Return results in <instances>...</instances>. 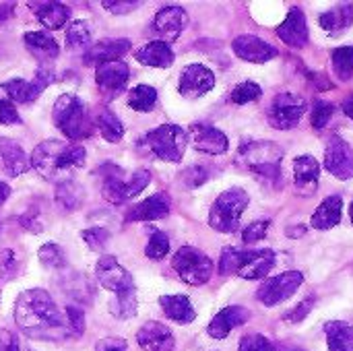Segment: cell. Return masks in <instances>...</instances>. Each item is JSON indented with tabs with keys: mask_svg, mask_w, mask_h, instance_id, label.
<instances>
[{
	"mask_svg": "<svg viewBox=\"0 0 353 351\" xmlns=\"http://www.w3.org/2000/svg\"><path fill=\"white\" fill-rule=\"evenodd\" d=\"M329 351H353V327L347 323L331 321L325 325Z\"/></svg>",
	"mask_w": 353,
	"mask_h": 351,
	"instance_id": "33",
	"label": "cell"
},
{
	"mask_svg": "<svg viewBox=\"0 0 353 351\" xmlns=\"http://www.w3.org/2000/svg\"><path fill=\"white\" fill-rule=\"evenodd\" d=\"M52 83V74L46 70V68H39L37 74L31 79V81H25V79H12V81H6L2 83V91L17 103H31L35 101L41 91Z\"/></svg>",
	"mask_w": 353,
	"mask_h": 351,
	"instance_id": "12",
	"label": "cell"
},
{
	"mask_svg": "<svg viewBox=\"0 0 353 351\" xmlns=\"http://www.w3.org/2000/svg\"><path fill=\"white\" fill-rule=\"evenodd\" d=\"M269 228H271V221H267V219H265V221H254V223L246 225V230L242 232V240H244L246 244L261 242V240H265Z\"/></svg>",
	"mask_w": 353,
	"mask_h": 351,
	"instance_id": "47",
	"label": "cell"
},
{
	"mask_svg": "<svg viewBox=\"0 0 353 351\" xmlns=\"http://www.w3.org/2000/svg\"><path fill=\"white\" fill-rule=\"evenodd\" d=\"M296 351H300V350H296Z\"/></svg>",
	"mask_w": 353,
	"mask_h": 351,
	"instance_id": "59",
	"label": "cell"
},
{
	"mask_svg": "<svg viewBox=\"0 0 353 351\" xmlns=\"http://www.w3.org/2000/svg\"><path fill=\"white\" fill-rule=\"evenodd\" d=\"M170 252V238L163 232H153L149 238V244L145 246V254L151 261H161Z\"/></svg>",
	"mask_w": 353,
	"mask_h": 351,
	"instance_id": "41",
	"label": "cell"
},
{
	"mask_svg": "<svg viewBox=\"0 0 353 351\" xmlns=\"http://www.w3.org/2000/svg\"><path fill=\"white\" fill-rule=\"evenodd\" d=\"M240 257H242V250L232 248V246L223 248L221 259H219V273L221 275H236L238 267H240Z\"/></svg>",
	"mask_w": 353,
	"mask_h": 351,
	"instance_id": "43",
	"label": "cell"
},
{
	"mask_svg": "<svg viewBox=\"0 0 353 351\" xmlns=\"http://www.w3.org/2000/svg\"><path fill=\"white\" fill-rule=\"evenodd\" d=\"M190 132H192V143L199 151L203 153H209V155H221L230 149V141L228 137L215 128V126H209V124H192L190 126Z\"/></svg>",
	"mask_w": 353,
	"mask_h": 351,
	"instance_id": "20",
	"label": "cell"
},
{
	"mask_svg": "<svg viewBox=\"0 0 353 351\" xmlns=\"http://www.w3.org/2000/svg\"><path fill=\"white\" fill-rule=\"evenodd\" d=\"M232 46H234L236 56H240L246 62L263 64V62H269L277 56V50L256 35H240L234 39Z\"/></svg>",
	"mask_w": 353,
	"mask_h": 351,
	"instance_id": "18",
	"label": "cell"
},
{
	"mask_svg": "<svg viewBox=\"0 0 353 351\" xmlns=\"http://www.w3.org/2000/svg\"><path fill=\"white\" fill-rule=\"evenodd\" d=\"M137 341L145 351H172L176 345L172 331L157 321L145 323L137 333Z\"/></svg>",
	"mask_w": 353,
	"mask_h": 351,
	"instance_id": "19",
	"label": "cell"
},
{
	"mask_svg": "<svg viewBox=\"0 0 353 351\" xmlns=\"http://www.w3.org/2000/svg\"><path fill=\"white\" fill-rule=\"evenodd\" d=\"M31 6L35 10L37 21L43 27H48V29H60V27H64L66 21H68V14H70V10L64 4H60V2H35Z\"/></svg>",
	"mask_w": 353,
	"mask_h": 351,
	"instance_id": "29",
	"label": "cell"
},
{
	"mask_svg": "<svg viewBox=\"0 0 353 351\" xmlns=\"http://www.w3.org/2000/svg\"><path fill=\"white\" fill-rule=\"evenodd\" d=\"M172 207V199L168 192H155L153 197L145 199L143 203H139L130 213H128V221H155V219H163L170 213Z\"/></svg>",
	"mask_w": 353,
	"mask_h": 351,
	"instance_id": "23",
	"label": "cell"
},
{
	"mask_svg": "<svg viewBox=\"0 0 353 351\" xmlns=\"http://www.w3.org/2000/svg\"><path fill=\"white\" fill-rule=\"evenodd\" d=\"M110 174L103 176V186H101V192H103V199L112 205H120L124 201H128V180L122 178V170L120 168H114L110 166Z\"/></svg>",
	"mask_w": 353,
	"mask_h": 351,
	"instance_id": "31",
	"label": "cell"
},
{
	"mask_svg": "<svg viewBox=\"0 0 353 351\" xmlns=\"http://www.w3.org/2000/svg\"><path fill=\"white\" fill-rule=\"evenodd\" d=\"M277 35H279V39H283L292 48H304L308 43V39H310V29H308L306 14L298 6H294L288 12L285 21L277 27Z\"/></svg>",
	"mask_w": 353,
	"mask_h": 351,
	"instance_id": "17",
	"label": "cell"
},
{
	"mask_svg": "<svg viewBox=\"0 0 353 351\" xmlns=\"http://www.w3.org/2000/svg\"><path fill=\"white\" fill-rule=\"evenodd\" d=\"M350 217H352V223H353V203H352V207H350Z\"/></svg>",
	"mask_w": 353,
	"mask_h": 351,
	"instance_id": "58",
	"label": "cell"
},
{
	"mask_svg": "<svg viewBox=\"0 0 353 351\" xmlns=\"http://www.w3.org/2000/svg\"><path fill=\"white\" fill-rule=\"evenodd\" d=\"M130 50V41L128 39H103L97 41L89 48V52L83 56L85 64H101V62H112V60H120L126 52Z\"/></svg>",
	"mask_w": 353,
	"mask_h": 351,
	"instance_id": "24",
	"label": "cell"
},
{
	"mask_svg": "<svg viewBox=\"0 0 353 351\" xmlns=\"http://www.w3.org/2000/svg\"><path fill=\"white\" fill-rule=\"evenodd\" d=\"M335 114V106L329 103V101H316L314 103V110H312V116H310V122L314 128H325L329 124V120L333 118Z\"/></svg>",
	"mask_w": 353,
	"mask_h": 351,
	"instance_id": "44",
	"label": "cell"
},
{
	"mask_svg": "<svg viewBox=\"0 0 353 351\" xmlns=\"http://www.w3.org/2000/svg\"><path fill=\"white\" fill-rule=\"evenodd\" d=\"M248 203H250V199H248L246 190H242V188H230V190L221 192L209 211V225L221 234L236 232Z\"/></svg>",
	"mask_w": 353,
	"mask_h": 351,
	"instance_id": "5",
	"label": "cell"
},
{
	"mask_svg": "<svg viewBox=\"0 0 353 351\" xmlns=\"http://www.w3.org/2000/svg\"><path fill=\"white\" fill-rule=\"evenodd\" d=\"M275 267V252L269 248H261V250H242L240 257V267L238 273L244 279H261L265 275L271 273V269Z\"/></svg>",
	"mask_w": 353,
	"mask_h": 351,
	"instance_id": "16",
	"label": "cell"
},
{
	"mask_svg": "<svg viewBox=\"0 0 353 351\" xmlns=\"http://www.w3.org/2000/svg\"><path fill=\"white\" fill-rule=\"evenodd\" d=\"M110 312L116 319H132L137 314V292L124 294V296H116V300L110 304Z\"/></svg>",
	"mask_w": 353,
	"mask_h": 351,
	"instance_id": "39",
	"label": "cell"
},
{
	"mask_svg": "<svg viewBox=\"0 0 353 351\" xmlns=\"http://www.w3.org/2000/svg\"><path fill=\"white\" fill-rule=\"evenodd\" d=\"M341 209H343V199L339 194L327 197L319 205V209L314 211L310 223L316 230H331V228L339 225V221H341Z\"/></svg>",
	"mask_w": 353,
	"mask_h": 351,
	"instance_id": "28",
	"label": "cell"
},
{
	"mask_svg": "<svg viewBox=\"0 0 353 351\" xmlns=\"http://www.w3.org/2000/svg\"><path fill=\"white\" fill-rule=\"evenodd\" d=\"M302 283H304V275L300 271H288V273L267 279L261 285L256 296L265 306H275V304H281L288 298H292Z\"/></svg>",
	"mask_w": 353,
	"mask_h": 351,
	"instance_id": "9",
	"label": "cell"
},
{
	"mask_svg": "<svg viewBox=\"0 0 353 351\" xmlns=\"http://www.w3.org/2000/svg\"><path fill=\"white\" fill-rule=\"evenodd\" d=\"M52 120L58 130L72 143L91 137L93 132V120L87 112V106L74 93H64L56 99Z\"/></svg>",
	"mask_w": 353,
	"mask_h": 351,
	"instance_id": "3",
	"label": "cell"
},
{
	"mask_svg": "<svg viewBox=\"0 0 353 351\" xmlns=\"http://www.w3.org/2000/svg\"><path fill=\"white\" fill-rule=\"evenodd\" d=\"M95 351H128V345L120 337H105L95 345Z\"/></svg>",
	"mask_w": 353,
	"mask_h": 351,
	"instance_id": "52",
	"label": "cell"
},
{
	"mask_svg": "<svg viewBox=\"0 0 353 351\" xmlns=\"http://www.w3.org/2000/svg\"><path fill=\"white\" fill-rule=\"evenodd\" d=\"M306 114V101L296 95V93H279L271 108H269V124L277 130H288V128H294L298 126V122L302 120V116Z\"/></svg>",
	"mask_w": 353,
	"mask_h": 351,
	"instance_id": "8",
	"label": "cell"
},
{
	"mask_svg": "<svg viewBox=\"0 0 353 351\" xmlns=\"http://www.w3.org/2000/svg\"><path fill=\"white\" fill-rule=\"evenodd\" d=\"M145 143L155 157L170 163H178L184 157L188 137L178 124H161L145 134Z\"/></svg>",
	"mask_w": 353,
	"mask_h": 351,
	"instance_id": "6",
	"label": "cell"
},
{
	"mask_svg": "<svg viewBox=\"0 0 353 351\" xmlns=\"http://www.w3.org/2000/svg\"><path fill=\"white\" fill-rule=\"evenodd\" d=\"M0 159L4 170L12 176H21L31 168V161L25 155L23 147L10 139H0Z\"/></svg>",
	"mask_w": 353,
	"mask_h": 351,
	"instance_id": "27",
	"label": "cell"
},
{
	"mask_svg": "<svg viewBox=\"0 0 353 351\" xmlns=\"http://www.w3.org/2000/svg\"><path fill=\"white\" fill-rule=\"evenodd\" d=\"M95 273H97V279H99L101 288H105L108 292H114L116 296H124V294L137 292L132 275L110 254H105V257H101L97 261Z\"/></svg>",
	"mask_w": 353,
	"mask_h": 351,
	"instance_id": "10",
	"label": "cell"
},
{
	"mask_svg": "<svg viewBox=\"0 0 353 351\" xmlns=\"http://www.w3.org/2000/svg\"><path fill=\"white\" fill-rule=\"evenodd\" d=\"M134 58L145 64V66H153V68H168L174 64V50L170 48V43L165 41H149L143 48H139L134 52Z\"/></svg>",
	"mask_w": 353,
	"mask_h": 351,
	"instance_id": "25",
	"label": "cell"
},
{
	"mask_svg": "<svg viewBox=\"0 0 353 351\" xmlns=\"http://www.w3.org/2000/svg\"><path fill=\"white\" fill-rule=\"evenodd\" d=\"M248 319H250V312L246 308L228 306V308H223L221 312L215 314V319L207 327V333L213 339H225L236 327H242L244 323H248Z\"/></svg>",
	"mask_w": 353,
	"mask_h": 351,
	"instance_id": "21",
	"label": "cell"
},
{
	"mask_svg": "<svg viewBox=\"0 0 353 351\" xmlns=\"http://www.w3.org/2000/svg\"><path fill=\"white\" fill-rule=\"evenodd\" d=\"M14 321L19 329L33 339L60 341L68 335V321L43 290H27L19 296Z\"/></svg>",
	"mask_w": 353,
	"mask_h": 351,
	"instance_id": "1",
	"label": "cell"
},
{
	"mask_svg": "<svg viewBox=\"0 0 353 351\" xmlns=\"http://www.w3.org/2000/svg\"><path fill=\"white\" fill-rule=\"evenodd\" d=\"M8 194H10V188H8V184L0 182V207L4 205V201L8 199Z\"/></svg>",
	"mask_w": 353,
	"mask_h": 351,
	"instance_id": "57",
	"label": "cell"
},
{
	"mask_svg": "<svg viewBox=\"0 0 353 351\" xmlns=\"http://www.w3.org/2000/svg\"><path fill=\"white\" fill-rule=\"evenodd\" d=\"M314 302H316V298L314 296H310L308 300H304V302H300L292 312H288L283 319L288 321V323H302L308 314H310V310H312V306H314Z\"/></svg>",
	"mask_w": 353,
	"mask_h": 351,
	"instance_id": "49",
	"label": "cell"
},
{
	"mask_svg": "<svg viewBox=\"0 0 353 351\" xmlns=\"http://www.w3.org/2000/svg\"><path fill=\"white\" fill-rule=\"evenodd\" d=\"M58 201H60V205L62 207H66V209H74L77 205H79V201H81V190H79V186L74 184V182H70V180H64L60 186H58Z\"/></svg>",
	"mask_w": 353,
	"mask_h": 351,
	"instance_id": "42",
	"label": "cell"
},
{
	"mask_svg": "<svg viewBox=\"0 0 353 351\" xmlns=\"http://www.w3.org/2000/svg\"><path fill=\"white\" fill-rule=\"evenodd\" d=\"M333 70L341 81L352 79L353 74V46H343L333 50Z\"/></svg>",
	"mask_w": 353,
	"mask_h": 351,
	"instance_id": "37",
	"label": "cell"
},
{
	"mask_svg": "<svg viewBox=\"0 0 353 351\" xmlns=\"http://www.w3.org/2000/svg\"><path fill=\"white\" fill-rule=\"evenodd\" d=\"M66 46L70 52H77L83 56L89 52L93 43H91V27L87 21H72L66 27Z\"/></svg>",
	"mask_w": 353,
	"mask_h": 351,
	"instance_id": "34",
	"label": "cell"
},
{
	"mask_svg": "<svg viewBox=\"0 0 353 351\" xmlns=\"http://www.w3.org/2000/svg\"><path fill=\"white\" fill-rule=\"evenodd\" d=\"M157 103V91L151 85H137L128 93V106L137 112H151Z\"/></svg>",
	"mask_w": 353,
	"mask_h": 351,
	"instance_id": "36",
	"label": "cell"
},
{
	"mask_svg": "<svg viewBox=\"0 0 353 351\" xmlns=\"http://www.w3.org/2000/svg\"><path fill=\"white\" fill-rule=\"evenodd\" d=\"M159 306L163 314L178 325H190L196 319V310L188 296H161Z\"/></svg>",
	"mask_w": 353,
	"mask_h": 351,
	"instance_id": "26",
	"label": "cell"
},
{
	"mask_svg": "<svg viewBox=\"0 0 353 351\" xmlns=\"http://www.w3.org/2000/svg\"><path fill=\"white\" fill-rule=\"evenodd\" d=\"M188 25V12L182 6H163L153 17V31L161 37V41L170 43L180 37V33Z\"/></svg>",
	"mask_w": 353,
	"mask_h": 351,
	"instance_id": "15",
	"label": "cell"
},
{
	"mask_svg": "<svg viewBox=\"0 0 353 351\" xmlns=\"http://www.w3.org/2000/svg\"><path fill=\"white\" fill-rule=\"evenodd\" d=\"M174 271L188 285H203L213 275V261L192 246H182L172 259Z\"/></svg>",
	"mask_w": 353,
	"mask_h": 351,
	"instance_id": "7",
	"label": "cell"
},
{
	"mask_svg": "<svg viewBox=\"0 0 353 351\" xmlns=\"http://www.w3.org/2000/svg\"><path fill=\"white\" fill-rule=\"evenodd\" d=\"M261 95H263V89L254 81H244L232 89V101L238 106L248 103V101H256V99H261Z\"/></svg>",
	"mask_w": 353,
	"mask_h": 351,
	"instance_id": "40",
	"label": "cell"
},
{
	"mask_svg": "<svg viewBox=\"0 0 353 351\" xmlns=\"http://www.w3.org/2000/svg\"><path fill=\"white\" fill-rule=\"evenodd\" d=\"M39 257V263L46 267V269H62L66 265V254L64 250L58 246V244H43L37 252Z\"/></svg>",
	"mask_w": 353,
	"mask_h": 351,
	"instance_id": "38",
	"label": "cell"
},
{
	"mask_svg": "<svg viewBox=\"0 0 353 351\" xmlns=\"http://www.w3.org/2000/svg\"><path fill=\"white\" fill-rule=\"evenodd\" d=\"M215 87V74L203 64H188L180 74V93L188 99L203 97Z\"/></svg>",
	"mask_w": 353,
	"mask_h": 351,
	"instance_id": "14",
	"label": "cell"
},
{
	"mask_svg": "<svg viewBox=\"0 0 353 351\" xmlns=\"http://www.w3.org/2000/svg\"><path fill=\"white\" fill-rule=\"evenodd\" d=\"M184 182L190 186V188H194V186H199V184H203L205 180H207V172L203 170V168H188L186 172H184Z\"/></svg>",
	"mask_w": 353,
	"mask_h": 351,
	"instance_id": "54",
	"label": "cell"
},
{
	"mask_svg": "<svg viewBox=\"0 0 353 351\" xmlns=\"http://www.w3.org/2000/svg\"><path fill=\"white\" fill-rule=\"evenodd\" d=\"M25 46L35 58H39L43 62L54 60L58 56V52H60L56 39L46 31H29V33H25Z\"/></svg>",
	"mask_w": 353,
	"mask_h": 351,
	"instance_id": "30",
	"label": "cell"
},
{
	"mask_svg": "<svg viewBox=\"0 0 353 351\" xmlns=\"http://www.w3.org/2000/svg\"><path fill=\"white\" fill-rule=\"evenodd\" d=\"M151 182V174L147 170H137L130 178H128V199L137 197L139 192H143Z\"/></svg>",
	"mask_w": 353,
	"mask_h": 351,
	"instance_id": "48",
	"label": "cell"
},
{
	"mask_svg": "<svg viewBox=\"0 0 353 351\" xmlns=\"http://www.w3.org/2000/svg\"><path fill=\"white\" fill-rule=\"evenodd\" d=\"M238 351H275V348H273V343H271L265 335L252 333V335H246V337L240 341Z\"/></svg>",
	"mask_w": 353,
	"mask_h": 351,
	"instance_id": "46",
	"label": "cell"
},
{
	"mask_svg": "<svg viewBox=\"0 0 353 351\" xmlns=\"http://www.w3.org/2000/svg\"><path fill=\"white\" fill-rule=\"evenodd\" d=\"M319 23L331 35L343 33L353 23V6L352 4H341L333 10H327L319 17Z\"/></svg>",
	"mask_w": 353,
	"mask_h": 351,
	"instance_id": "32",
	"label": "cell"
},
{
	"mask_svg": "<svg viewBox=\"0 0 353 351\" xmlns=\"http://www.w3.org/2000/svg\"><path fill=\"white\" fill-rule=\"evenodd\" d=\"M66 321H68V327L74 331V333H83L85 331V314L81 308L77 306H66Z\"/></svg>",
	"mask_w": 353,
	"mask_h": 351,
	"instance_id": "50",
	"label": "cell"
},
{
	"mask_svg": "<svg viewBox=\"0 0 353 351\" xmlns=\"http://www.w3.org/2000/svg\"><path fill=\"white\" fill-rule=\"evenodd\" d=\"M321 163L312 155H300L294 159V182L304 194H314L319 188Z\"/></svg>",
	"mask_w": 353,
	"mask_h": 351,
	"instance_id": "22",
	"label": "cell"
},
{
	"mask_svg": "<svg viewBox=\"0 0 353 351\" xmlns=\"http://www.w3.org/2000/svg\"><path fill=\"white\" fill-rule=\"evenodd\" d=\"M103 6H105L110 12L124 14V12H130L132 8H137V6H139V2H137V0H116V2L105 0V2H103Z\"/></svg>",
	"mask_w": 353,
	"mask_h": 351,
	"instance_id": "53",
	"label": "cell"
},
{
	"mask_svg": "<svg viewBox=\"0 0 353 351\" xmlns=\"http://www.w3.org/2000/svg\"><path fill=\"white\" fill-rule=\"evenodd\" d=\"M97 128L101 132V137L108 141V143H120L122 137H124V126H122V120L108 108L99 110L97 114Z\"/></svg>",
	"mask_w": 353,
	"mask_h": 351,
	"instance_id": "35",
	"label": "cell"
},
{
	"mask_svg": "<svg viewBox=\"0 0 353 351\" xmlns=\"http://www.w3.org/2000/svg\"><path fill=\"white\" fill-rule=\"evenodd\" d=\"M325 168L339 180L353 178V149L341 137H331L325 149Z\"/></svg>",
	"mask_w": 353,
	"mask_h": 351,
	"instance_id": "13",
	"label": "cell"
},
{
	"mask_svg": "<svg viewBox=\"0 0 353 351\" xmlns=\"http://www.w3.org/2000/svg\"><path fill=\"white\" fill-rule=\"evenodd\" d=\"M341 108H343L345 116H347V118H352V120H353V93L350 95V97H345V101H343V106H341Z\"/></svg>",
	"mask_w": 353,
	"mask_h": 351,
	"instance_id": "56",
	"label": "cell"
},
{
	"mask_svg": "<svg viewBox=\"0 0 353 351\" xmlns=\"http://www.w3.org/2000/svg\"><path fill=\"white\" fill-rule=\"evenodd\" d=\"M0 124H21L17 108L6 99H0Z\"/></svg>",
	"mask_w": 353,
	"mask_h": 351,
	"instance_id": "51",
	"label": "cell"
},
{
	"mask_svg": "<svg viewBox=\"0 0 353 351\" xmlns=\"http://www.w3.org/2000/svg\"><path fill=\"white\" fill-rule=\"evenodd\" d=\"M87 151L81 143H62V141H43L31 153V166L46 180H62L70 170H77L85 163Z\"/></svg>",
	"mask_w": 353,
	"mask_h": 351,
	"instance_id": "2",
	"label": "cell"
},
{
	"mask_svg": "<svg viewBox=\"0 0 353 351\" xmlns=\"http://www.w3.org/2000/svg\"><path fill=\"white\" fill-rule=\"evenodd\" d=\"M0 351H19V341L10 331L0 329Z\"/></svg>",
	"mask_w": 353,
	"mask_h": 351,
	"instance_id": "55",
	"label": "cell"
},
{
	"mask_svg": "<svg viewBox=\"0 0 353 351\" xmlns=\"http://www.w3.org/2000/svg\"><path fill=\"white\" fill-rule=\"evenodd\" d=\"M281 157H283V151L275 143H271V141L246 143L238 151V163L242 168L250 170L252 174L269 180V182H277L279 180Z\"/></svg>",
	"mask_w": 353,
	"mask_h": 351,
	"instance_id": "4",
	"label": "cell"
},
{
	"mask_svg": "<svg viewBox=\"0 0 353 351\" xmlns=\"http://www.w3.org/2000/svg\"><path fill=\"white\" fill-rule=\"evenodd\" d=\"M130 79V68L122 60H112V62H101L95 66V83L105 95V99L118 97L126 83Z\"/></svg>",
	"mask_w": 353,
	"mask_h": 351,
	"instance_id": "11",
	"label": "cell"
},
{
	"mask_svg": "<svg viewBox=\"0 0 353 351\" xmlns=\"http://www.w3.org/2000/svg\"><path fill=\"white\" fill-rule=\"evenodd\" d=\"M81 236L91 250H103L105 244L110 242V232L105 228H91V230H85Z\"/></svg>",
	"mask_w": 353,
	"mask_h": 351,
	"instance_id": "45",
	"label": "cell"
}]
</instances>
